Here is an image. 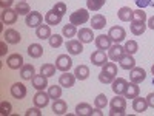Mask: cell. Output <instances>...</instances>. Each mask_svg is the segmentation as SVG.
Listing matches in <instances>:
<instances>
[{
  "label": "cell",
  "mask_w": 154,
  "mask_h": 116,
  "mask_svg": "<svg viewBox=\"0 0 154 116\" xmlns=\"http://www.w3.org/2000/svg\"><path fill=\"white\" fill-rule=\"evenodd\" d=\"M109 107H111V111H109L111 116H116V114H125L126 98H123L122 95H116V96L111 99V102H109Z\"/></svg>",
  "instance_id": "obj_1"
},
{
  "label": "cell",
  "mask_w": 154,
  "mask_h": 116,
  "mask_svg": "<svg viewBox=\"0 0 154 116\" xmlns=\"http://www.w3.org/2000/svg\"><path fill=\"white\" fill-rule=\"evenodd\" d=\"M89 20V12H88V9H85V8H80V9H77V11H74L72 14L69 16V22L72 23V25H83V23H86Z\"/></svg>",
  "instance_id": "obj_2"
},
{
  "label": "cell",
  "mask_w": 154,
  "mask_h": 116,
  "mask_svg": "<svg viewBox=\"0 0 154 116\" xmlns=\"http://www.w3.org/2000/svg\"><path fill=\"white\" fill-rule=\"evenodd\" d=\"M42 22H43V16L40 14V12H37V11H31L29 14L25 17V23H26V27H29V28L40 27Z\"/></svg>",
  "instance_id": "obj_3"
},
{
  "label": "cell",
  "mask_w": 154,
  "mask_h": 116,
  "mask_svg": "<svg viewBox=\"0 0 154 116\" xmlns=\"http://www.w3.org/2000/svg\"><path fill=\"white\" fill-rule=\"evenodd\" d=\"M56 67L59 71L65 73V71H69L71 67H72V59L68 56V54H60L57 59H56Z\"/></svg>",
  "instance_id": "obj_4"
},
{
  "label": "cell",
  "mask_w": 154,
  "mask_h": 116,
  "mask_svg": "<svg viewBox=\"0 0 154 116\" xmlns=\"http://www.w3.org/2000/svg\"><path fill=\"white\" fill-rule=\"evenodd\" d=\"M125 54H126L125 47H122V45H119V44L111 45V48H109V51H108V57H109L112 62H119Z\"/></svg>",
  "instance_id": "obj_5"
},
{
  "label": "cell",
  "mask_w": 154,
  "mask_h": 116,
  "mask_svg": "<svg viewBox=\"0 0 154 116\" xmlns=\"http://www.w3.org/2000/svg\"><path fill=\"white\" fill-rule=\"evenodd\" d=\"M49 95H48V92L45 93L43 90H37V93L34 95V105L35 107H38V108H43V107H46L48 104H49Z\"/></svg>",
  "instance_id": "obj_6"
},
{
  "label": "cell",
  "mask_w": 154,
  "mask_h": 116,
  "mask_svg": "<svg viewBox=\"0 0 154 116\" xmlns=\"http://www.w3.org/2000/svg\"><path fill=\"white\" fill-rule=\"evenodd\" d=\"M146 79V71L142 67H134L130 73V81L134 84H142Z\"/></svg>",
  "instance_id": "obj_7"
},
{
  "label": "cell",
  "mask_w": 154,
  "mask_h": 116,
  "mask_svg": "<svg viewBox=\"0 0 154 116\" xmlns=\"http://www.w3.org/2000/svg\"><path fill=\"white\" fill-rule=\"evenodd\" d=\"M91 62H93V65H96V67H103L105 63L108 62V54H105L103 50H96L94 53L91 54Z\"/></svg>",
  "instance_id": "obj_8"
},
{
  "label": "cell",
  "mask_w": 154,
  "mask_h": 116,
  "mask_svg": "<svg viewBox=\"0 0 154 116\" xmlns=\"http://www.w3.org/2000/svg\"><path fill=\"white\" fill-rule=\"evenodd\" d=\"M108 36L111 37V40L116 42V44H120L122 40H125V37H126V33L122 27H112L109 28L108 31Z\"/></svg>",
  "instance_id": "obj_9"
},
{
  "label": "cell",
  "mask_w": 154,
  "mask_h": 116,
  "mask_svg": "<svg viewBox=\"0 0 154 116\" xmlns=\"http://www.w3.org/2000/svg\"><path fill=\"white\" fill-rule=\"evenodd\" d=\"M6 65H8L11 70H19V68H22V67L25 65V63H23V57H22V54L14 53V54L8 56V59H6Z\"/></svg>",
  "instance_id": "obj_10"
},
{
  "label": "cell",
  "mask_w": 154,
  "mask_h": 116,
  "mask_svg": "<svg viewBox=\"0 0 154 116\" xmlns=\"http://www.w3.org/2000/svg\"><path fill=\"white\" fill-rule=\"evenodd\" d=\"M17 17H19V14H17L16 9L6 8V9L2 11V23H5V25H14Z\"/></svg>",
  "instance_id": "obj_11"
},
{
  "label": "cell",
  "mask_w": 154,
  "mask_h": 116,
  "mask_svg": "<svg viewBox=\"0 0 154 116\" xmlns=\"http://www.w3.org/2000/svg\"><path fill=\"white\" fill-rule=\"evenodd\" d=\"M128 87V82L126 79H123V77H116V79L111 82V88L114 95H125V90Z\"/></svg>",
  "instance_id": "obj_12"
},
{
  "label": "cell",
  "mask_w": 154,
  "mask_h": 116,
  "mask_svg": "<svg viewBox=\"0 0 154 116\" xmlns=\"http://www.w3.org/2000/svg\"><path fill=\"white\" fill-rule=\"evenodd\" d=\"M111 37L108 36V34H100V36H96V39H94V44H96V47H97V50H109L111 48Z\"/></svg>",
  "instance_id": "obj_13"
},
{
  "label": "cell",
  "mask_w": 154,
  "mask_h": 116,
  "mask_svg": "<svg viewBox=\"0 0 154 116\" xmlns=\"http://www.w3.org/2000/svg\"><path fill=\"white\" fill-rule=\"evenodd\" d=\"M3 37H5V42L6 44H12V45H16L22 40V37H20V33L14 28H8L5 33H3Z\"/></svg>",
  "instance_id": "obj_14"
},
{
  "label": "cell",
  "mask_w": 154,
  "mask_h": 116,
  "mask_svg": "<svg viewBox=\"0 0 154 116\" xmlns=\"http://www.w3.org/2000/svg\"><path fill=\"white\" fill-rule=\"evenodd\" d=\"M62 17L63 16H60L57 11L51 9L45 14V23H48L49 27H57V25H60V22H62Z\"/></svg>",
  "instance_id": "obj_15"
},
{
  "label": "cell",
  "mask_w": 154,
  "mask_h": 116,
  "mask_svg": "<svg viewBox=\"0 0 154 116\" xmlns=\"http://www.w3.org/2000/svg\"><path fill=\"white\" fill-rule=\"evenodd\" d=\"M66 50H68V53L72 54V56H77V54H82V51H83V44L77 39V40H68L66 42Z\"/></svg>",
  "instance_id": "obj_16"
},
{
  "label": "cell",
  "mask_w": 154,
  "mask_h": 116,
  "mask_svg": "<svg viewBox=\"0 0 154 116\" xmlns=\"http://www.w3.org/2000/svg\"><path fill=\"white\" fill-rule=\"evenodd\" d=\"M75 74H71L69 71H65L63 74H60V77H59V84L62 85V87H65V88H71V87H74V84H75Z\"/></svg>",
  "instance_id": "obj_17"
},
{
  "label": "cell",
  "mask_w": 154,
  "mask_h": 116,
  "mask_svg": "<svg viewBox=\"0 0 154 116\" xmlns=\"http://www.w3.org/2000/svg\"><path fill=\"white\" fill-rule=\"evenodd\" d=\"M77 36H79V40L82 44H89L94 40V34H93V30L91 28H80L79 31H77Z\"/></svg>",
  "instance_id": "obj_18"
},
{
  "label": "cell",
  "mask_w": 154,
  "mask_h": 116,
  "mask_svg": "<svg viewBox=\"0 0 154 116\" xmlns=\"http://www.w3.org/2000/svg\"><path fill=\"white\" fill-rule=\"evenodd\" d=\"M149 105H148V101H146V98H134L133 99V110L136 111V113H143V111H146V108H148Z\"/></svg>",
  "instance_id": "obj_19"
},
{
  "label": "cell",
  "mask_w": 154,
  "mask_h": 116,
  "mask_svg": "<svg viewBox=\"0 0 154 116\" xmlns=\"http://www.w3.org/2000/svg\"><path fill=\"white\" fill-rule=\"evenodd\" d=\"M11 95L16 99H23L25 96H26V87H25L22 82H16L11 87Z\"/></svg>",
  "instance_id": "obj_20"
},
{
  "label": "cell",
  "mask_w": 154,
  "mask_h": 116,
  "mask_svg": "<svg viewBox=\"0 0 154 116\" xmlns=\"http://www.w3.org/2000/svg\"><path fill=\"white\" fill-rule=\"evenodd\" d=\"M31 82H32V87L35 90H45L48 87V77L40 73V74H35L31 79Z\"/></svg>",
  "instance_id": "obj_21"
},
{
  "label": "cell",
  "mask_w": 154,
  "mask_h": 116,
  "mask_svg": "<svg viewBox=\"0 0 154 116\" xmlns=\"http://www.w3.org/2000/svg\"><path fill=\"white\" fill-rule=\"evenodd\" d=\"M20 76H22V79H25V81H31L32 77L35 76L34 65H31V63H25V65L20 68Z\"/></svg>",
  "instance_id": "obj_22"
},
{
  "label": "cell",
  "mask_w": 154,
  "mask_h": 116,
  "mask_svg": "<svg viewBox=\"0 0 154 116\" xmlns=\"http://www.w3.org/2000/svg\"><path fill=\"white\" fill-rule=\"evenodd\" d=\"M117 17L120 22H131L133 20V9L130 6H122L117 11Z\"/></svg>",
  "instance_id": "obj_23"
},
{
  "label": "cell",
  "mask_w": 154,
  "mask_h": 116,
  "mask_svg": "<svg viewBox=\"0 0 154 116\" xmlns=\"http://www.w3.org/2000/svg\"><path fill=\"white\" fill-rule=\"evenodd\" d=\"M119 63H120V68H123V70H133L136 67V60H134L133 54H128V53L119 60Z\"/></svg>",
  "instance_id": "obj_24"
},
{
  "label": "cell",
  "mask_w": 154,
  "mask_h": 116,
  "mask_svg": "<svg viewBox=\"0 0 154 116\" xmlns=\"http://www.w3.org/2000/svg\"><path fill=\"white\" fill-rule=\"evenodd\" d=\"M139 93H140L139 84L130 82V84H128V87H126V90H125V95H123V96H125L126 99H134V98L139 96Z\"/></svg>",
  "instance_id": "obj_25"
},
{
  "label": "cell",
  "mask_w": 154,
  "mask_h": 116,
  "mask_svg": "<svg viewBox=\"0 0 154 116\" xmlns=\"http://www.w3.org/2000/svg\"><path fill=\"white\" fill-rule=\"evenodd\" d=\"M35 36H37V39H49L51 36V27L48 23H45V25H40V27H37L35 28Z\"/></svg>",
  "instance_id": "obj_26"
},
{
  "label": "cell",
  "mask_w": 154,
  "mask_h": 116,
  "mask_svg": "<svg viewBox=\"0 0 154 116\" xmlns=\"http://www.w3.org/2000/svg\"><path fill=\"white\" fill-rule=\"evenodd\" d=\"M75 114L79 116H93V107L86 104V102H80L75 107Z\"/></svg>",
  "instance_id": "obj_27"
},
{
  "label": "cell",
  "mask_w": 154,
  "mask_h": 116,
  "mask_svg": "<svg viewBox=\"0 0 154 116\" xmlns=\"http://www.w3.org/2000/svg\"><path fill=\"white\" fill-rule=\"evenodd\" d=\"M68 110V105H66V102L65 101H62V99H56L54 101V104H53V113L54 114H65Z\"/></svg>",
  "instance_id": "obj_28"
},
{
  "label": "cell",
  "mask_w": 154,
  "mask_h": 116,
  "mask_svg": "<svg viewBox=\"0 0 154 116\" xmlns=\"http://www.w3.org/2000/svg\"><path fill=\"white\" fill-rule=\"evenodd\" d=\"M105 25H106L105 16H102V14L93 16V19H91V27H93V30H102V28H105Z\"/></svg>",
  "instance_id": "obj_29"
},
{
  "label": "cell",
  "mask_w": 154,
  "mask_h": 116,
  "mask_svg": "<svg viewBox=\"0 0 154 116\" xmlns=\"http://www.w3.org/2000/svg\"><path fill=\"white\" fill-rule=\"evenodd\" d=\"M28 54L32 57V59H38L42 54H43V47L40 44H31L28 47Z\"/></svg>",
  "instance_id": "obj_30"
},
{
  "label": "cell",
  "mask_w": 154,
  "mask_h": 116,
  "mask_svg": "<svg viewBox=\"0 0 154 116\" xmlns=\"http://www.w3.org/2000/svg\"><path fill=\"white\" fill-rule=\"evenodd\" d=\"M145 30H146V23L145 22H136V20L131 22V33L134 36H142L145 33Z\"/></svg>",
  "instance_id": "obj_31"
},
{
  "label": "cell",
  "mask_w": 154,
  "mask_h": 116,
  "mask_svg": "<svg viewBox=\"0 0 154 116\" xmlns=\"http://www.w3.org/2000/svg\"><path fill=\"white\" fill-rule=\"evenodd\" d=\"M74 74H75V77L79 81H85V79H88V76H89V68L86 65H79V67H75Z\"/></svg>",
  "instance_id": "obj_32"
},
{
  "label": "cell",
  "mask_w": 154,
  "mask_h": 116,
  "mask_svg": "<svg viewBox=\"0 0 154 116\" xmlns=\"http://www.w3.org/2000/svg\"><path fill=\"white\" fill-rule=\"evenodd\" d=\"M106 0H86V9L88 11H99L105 5Z\"/></svg>",
  "instance_id": "obj_33"
},
{
  "label": "cell",
  "mask_w": 154,
  "mask_h": 116,
  "mask_svg": "<svg viewBox=\"0 0 154 116\" xmlns=\"http://www.w3.org/2000/svg\"><path fill=\"white\" fill-rule=\"evenodd\" d=\"M62 34L63 37H66V39H71L77 34V30H75V25H72L71 22L68 25H63V30H62Z\"/></svg>",
  "instance_id": "obj_34"
},
{
  "label": "cell",
  "mask_w": 154,
  "mask_h": 116,
  "mask_svg": "<svg viewBox=\"0 0 154 116\" xmlns=\"http://www.w3.org/2000/svg\"><path fill=\"white\" fill-rule=\"evenodd\" d=\"M16 11H17V14L19 16H28L29 14V12H31V8H29V5L26 3V2H22V0H20V2L16 5V8H14Z\"/></svg>",
  "instance_id": "obj_35"
},
{
  "label": "cell",
  "mask_w": 154,
  "mask_h": 116,
  "mask_svg": "<svg viewBox=\"0 0 154 116\" xmlns=\"http://www.w3.org/2000/svg\"><path fill=\"white\" fill-rule=\"evenodd\" d=\"M56 70H57V67L53 65V63H43L42 68H40V73L46 77H51V76L56 74Z\"/></svg>",
  "instance_id": "obj_36"
},
{
  "label": "cell",
  "mask_w": 154,
  "mask_h": 116,
  "mask_svg": "<svg viewBox=\"0 0 154 116\" xmlns=\"http://www.w3.org/2000/svg\"><path fill=\"white\" fill-rule=\"evenodd\" d=\"M48 95H49V98L51 99H60V96H62V85L59 84V85H53V87H48Z\"/></svg>",
  "instance_id": "obj_37"
},
{
  "label": "cell",
  "mask_w": 154,
  "mask_h": 116,
  "mask_svg": "<svg viewBox=\"0 0 154 116\" xmlns=\"http://www.w3.org/2000/svg\"><path fill=\"white\" fill-rule=\"evenodd\" d=\"M102 71H105V73H108V74H111V76H117V65H116L114 62H106L103 67H102Z\"/></svg>",
  "instance_id": "obj_38"
},
{
  "label": "cell",
  "mask_w": 154,
  "mask_h": 116,
  "mask_svg": "<svg viewBox=\"0 0 154 116\" xmlns=\"http://www.w3.org/2000/svg\"><path fill=\"white\" fill-rule=\"evenodd\" d=\"M106 104H108V98H106V95H103V93L97 95V98L94 99V105L99 107V108H105Z\"/></svg>",
  "instance_id": "obj_39"
},
{
  "label": "cell",
  "mask_w": 154,
  "mask_h": 116,
  "mask_svg": "<svg viewBox=\"0 0 154 116\" xmlns=\"http://www.w3.org/2000/svg\"><path fill=\"white\" fill-rule=\"evenodd\" d=\"M133 20H136V22H146V12L143 9H140V8L133 11Z\"/></svg>",
  "instance_id": "obj_40"
},
{
  "label": "cell",
  "mask_w": 154,
  "mask_h": 116,
  "mask_svg": "<svg viewBox=\"0 0 154 116\" xmlns=\"http://www.w3.org/2000/svg\"><path fill=\"white\" fill-rule=\"evenodd\" d=\"M48 40H49V45L53 47V48H59L63 44V37L60 34H53V36L48 39Z\"/></svg>",
  "instance_id": "obj_41"
},
{
  "label": "cell",
  "mask_w": 154,
  "mask_h": 116,
  "mask_svg": "<svg viewBox=\"0 0 154 116\" xmlns=\"http://www.w3.org/2000/svg\"><path fill=\"white\" fill-rule=\"evenodd\" d=\"M137 50H139V45H137L136 40H128V42L125 44V51H126L128 54H134V53H137Z\"/></svg>",
  "instance_id": "obj_42"
},
{
  "label": "cell",
  "mask_w": 154,
  "mask_h": 116,
  "mask_svg": "<svg viewBox=\"0 0 154 116\" xmlns=\"http://www.w3.org/2000/svg\"><path fill=\"white\" fill-rule=\"evenodd\" d=\"M114 79H116L114 76H111V74H108V73H105V71H100V74H99V81H100L102 84H111Z\"/></svg>",
  "instance_id": "obj_43"
},
{
  "label": "cell",
  "mask_w": 154,
  "mask_h": 116,
  "mask_svg": "<svg viewBox=\"0 0 154 116\" xmlns=\"http://www.w3.org/2000/svg\"><path fill=\"white\" fill-rule=\"evenodd\" d=\"M11 111H12V107H11L9 102H6V101H2V102H0V113H2L3 116L11 114Z\"/></svg>",
  "instance_id": "obj_44"
},
{
  "label": "cell",
  "mask_w": 154,
  "mask_h": 116,
  "mask_svg": "<svg viewBox=\"0 0 154 116\" xmlns=\"http://www.w3.org/2000/svg\"><path fill=\"white\" fill-rule=\"evenodd\" d=\"M54 11H57L60 16H65L66 14V5L63 3V2H57L56 5H54V8H53Z\"/></svg>",
  "instance_id": "obj_45"
},
{
  "label": "cell",
  "mask_w": 154,
  "mask_h": 116,
  "mask_svg": "<svg viewBox=\"0 0 154 116\" xmlns=\"http://www.w3.org/2000/svg\"><path fill=\"white\" fill-rule=\"evenodd\" d=\"M134 2H136L137 8H140V9H143V8H146V6H152V5H154L152 0H134Z\"/></svg>",
  "instance_id": "obj_46"
},
{
  "label": "cell",
  "mask_w": 154,
  "mask_h": 116,
  "mask_svg": "<svg viewBox=\"0 0 154 116\" xmlns=\"http://www.w3.org/2000/svg\"><path fill=\"white\" fill-rule=\"evenodd\" d=\"M25 114L26 116H42V111L38 107H35V108H29L28 111H25Z\"/></svg>",
  "instance_id": "obj_47"
},
{
  "label": "cell",
  "mask_w": 154,
  "mask_h": 116,
  "mask_svg": "<svg viewBox=\"0 0 154 116\" xmlns=\"http://www.w3.org/2000/svg\"><path fill=\"white\" fill-rule=\"evenodd\" d=\"M12 3H14V0H0V6H2L3 9L11 8V6H12Z\"/></svg>",
  "instance_id": "obj_48"
},
{
  "label": "cell",
  "mask_w": 154,
  "mask_h": 116,
  "mask_svg": "<svg viewBox=\"0 0 154 116\" xmlns=\"http://www.w3.org/2000/svg\"><path fill=\"white\" fill-rule=\"evenodd\" d=\"M6 51H8V47H6V42L3 40L2 44H0V56H5Z\"/></svg>",
  "instance_id": "obj_49"
},
{
  "label": "cell",
  "mask_w": 154,
  "mask_h": 116,
  "mask_svg": "<svg viewBox=\"0 0 154 116\" xmlns=\"http://www.w3.org/2000/svg\"><path fill=\"white\" fill-rule=\"evenodd\" d=\"M146 101H148V105L154 108V93H149V95L146 96Z\"/></svg>",
  "instance_id": "obj_50"
},
{
  "label": "cell",
  "mask_w": 154,
  "mask_h": 116,
  "mask_svg": "<svg viewBox=\"0 0 154 116\" xmlns=\"http://www.w3.org/2000/svg\"><path fill=\"white\" fill-rule=\"evenodd\" d=\"M146 27H148L149 30H152V31H154V16L148 19V25H146Z\"/></svg>",
  "instance_id": "obj_51"
},
{
  "label": "cell",
  "mask_w": 154,
  "mask_h": 116,
  "mask_svg": "<svg viewBox=\"0 0 154 116\" xmlns=\"http://www.w3.org/2000/svg\"><path fill=\"white\" fill-rule=\"evenodd\" d=\"M151 73H152V76H154V65L151 67Z\"/></svg>",
  "instance_id": "obj_52"
},
{
  "label": "cell",
  "mask_w": 154,
  "mask_h": 116,
  "mask_svg": "<svg viewBox=\"0 0 154 116\" xmlns=\"http://www.w3.org/2000/svg\"><path fill=\"white\" fill-rule=\"evenodd\" d=\"M22 2H26V0H22Z\"/></svg>",
  "instance_id": "obj_53"
}]
</instances>
